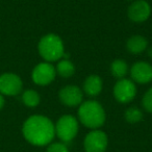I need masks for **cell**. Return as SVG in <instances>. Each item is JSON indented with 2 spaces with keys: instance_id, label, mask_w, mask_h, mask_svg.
<instances>
[{
  "instance_id": "cell-15",
  "label": "cell",
  "mask_w": 152,
  "mask_h": 152,
  "mask_svg": "<svg viewBox=\"0 0 152 152\" xmlns=\"http://www.w3.org/2000/svg\"><path fill=\"white\" fill-rule=\"evenodd\" d=\"M110 72L116 78H125V76L128 72V66H127L126 61H124L123 59H115L110 64Z\"/></svg>"
},
{
  "instance_id": "cell-8",
  "label": "cell",
  "mask_w": 152,
  "mask_h": 152,
  "mask_svg": "<svg viewBox=\"0 0 152 152\" xmlns=\"http://www.w3.org/2000/svg\"><path fill=\"white\" fill-rule=\"evenodd\" d=\"M151 15V7L145 0H135L129 5L127 16L134 23H142Z\"/></svg>"
},
{
  "instance_id": "cell-1",
  "label": "cell",
  "mask_w": 152,
  "mask_h": 152,
  "mask_svg": "<svg viewBox=\"0 0 152 152\" xmlns=\"http://www.w3.org/2000/svg\"><path fill=\"white\" fill-rule=\"evenodd\" d=\"M23 135L30 144L45 146L52 142L55 135L54 124L50 119L41 115L28 118L23 125Z\"/></svg>"
},
{
  "instance_id": "cell-6",
  "label": "cell",
  "mask_w": 152,
  "mask_h": 152,
  "mask_svg": "<svg viewBox=\"0 0 152 152\" xmlns=\"http://www.w3.org/2000/svg\"><path fill=\"white\" fill-rule=\"evenodd\" d=\"M137 95V87L131 79H119L114 87V97L120 103H128L132 101Z\"/></svg>"
},
{
  "instance_id": "cell-13",
  "label": "cell",
  "mask_w": 152,
  "mask_h": 152,
  "mask_svg": "<svg viewBox=\"0 0 152 152\" xmlns=\"http://www.w3.org/2000/svg\"><path fill=\"white\" fill-rule=\"evenodd\" d=\"M148 47V41L142 36H132L127 40L126 48L132 54H140Z\"/></svg>"
},
{
  "instance_id": "cell-9",
  "label": "cell",
  "mask_w": 152,
  "mask_h": 152,
  "mask_svg": "<svg viewBox=\"0 0 152 152\" xmlns=\"http://www.w3.org/2000/svg\"><path fill=\"white\" fill-rule=\"evenodd\" d=\"M22 80L14 73H4L0 76V92L4 95L15 96L22 91Z\"/></svg>"
},
{
  "instance_id": "cell-21",
  "label": "cell",
  "mask_w": 152,
  "mask_h": 152,
  "mask_svg": "<svg viewBox=\"0 0 152 152\" xmlns=\"http://www.w3.org/2000/svg\"><path fill=\"white\" fill-rule=\"evenodd\" d=\"M148 54H149V56H150V57H151V58H152V47H151V48L149 49V51H148Z\"/></svg>"
},
{
  "instance_id": "cell-3",
  "label": "cell",
  "mask_w": 152,
  "mask_h": 152,
  "mask_svg": "<svg viewBox=\"0 0 152 152\" xmlns=\"http://www.w3.org/2000/svg\"><path fill=\"white\" fill-rule=\"evenodd\" d=\"M39 53L47 61H56L65 55L63 40L54 34H48L40 40L38 45Z\"/></svg>"
},
{
  "instance_id": "cell-11",
  "label": "cell",
  "mask_w": 152,
  "mask_h": 152,
  "mask_svg": "<svg viewBox=\"0 0 152 152\" xmlns=\"http://www.w3.org/2000/svg\"><path fill=\"white\" fill-rule=\"evenodd\" d=\"M130 76L133 83L145 85L152 80V66L146 61H137L131 66Z\"/></svg>"
},
{
  "instance_id": "cell-2",
  "label": "cell",
  "mask_w": 152,
  "mask_h": 152,
  "mask_svg": "<svg viewBox=\"0 0 152 152\" xmlns=\"http://www.w3.org/2000/svg\"><path fill=\"white\" fill-rule=\"evenodd\" d=\"M105 110L103 106L95 100H88L79 105L78 119L81 124L91 129H97L105 122Z\"/></svg>"
},
{
  "instance_id": "cell-20",
  "label": "cell",
  "mask_w": 152,
  "mask_h": 152,
  "mask_svg": "<svg viewBox=\"0 0 152 152\" xmlns=\"http://www.w3.org/2000/svg\"><path fill=\"white\" fill-rule=\"evenodd\" d=\"M3 105H4V99H3L2 95L0 94V110L3 107Z\"/></svg>"
},
{
  "instance_id": "cell-18",
  "label": "cell",
  "mask_w": 152,
  "mask_h": 152,
  "mask_svg": "<svg viewBox=\"0 0 152 152\" xmlns=\"http://www.w3.org/2000/svg\"><path fill=\"white\" fill-rule=\"evenodd\" d=\"M142 105L148 113L152 114V88H150L143 96L142 99Z\"/></svg>"
},
{
  "instance_id": "cell-14",
  "label": "cell",
  "mask_w": 152,
  "mask_h": 152,
  "mask_svg": "<svg viewBox=\"0 0 152 152\" xmlns=\"http://www.w3.org/2000/svg\"><path fill=\"white\" fill-rule=\"evenodd\" d=\"M55 71H56V74H58L64 78H69L75 73V66L68 58H63L58 61L56 68H55Z\"/></svg>"
},
{
  "instance_id": "cell-17",
  "label": "cell",
  "mask_w": 152,
  "mask_h": 152,
  "mask_svg": "<svg viewBox=\"0 0 152 152\" xmlns=\"http://www.w3.org/2000/svg\"><path fill=\"white\" fill-rule=\"evenodd\" d=\"M124 117L126 122L130 123V124H135V123H139L142 121V119H143V113L137 107L131 106V107L127 108L125 110Z\"/></svg>"
},
{
  "instance_id": "cell-7",
  "label": "cell",
  "mask_w": 152,
  "mask_h": 152,
  "mask_svg": "<svg viewBox=\"0 0 152 152\" xmlns=\"http://www.w3.org/2000/svg\"><path fill=\"white\" fill-rule=\"evenodd\" d=\"M56 76L55 68L50 63H40L32 71V80L38 86H48L54 80Z\"/></svg>"
},
{
  "instance_id": "cell-12",
  "label": "cell",
  "mask_w": 152,
  "mask_h": 152,
  "mask_svg": "<svg viewBox=\"0 0 152 152\" xmlns=\"http://www.w3.org/2000/svg\"><path fill=\"white\" fill-rule=\"evenodd\" d=\"M102 87H103V83L101 77L93 74L86 78L83 83V92L90 97H96L101 93Z\"/></svg>"
},
{
  "instance_id": "cell-22",
  "label": "cell",
  "mask_w": 152,
  "mask_h": 152,
  "mask_svg": "<svg viewBox=\"0 0 152 152\" xmlns=\"http://www.w3.org/2000/svg\"><path fill=\"white\" fill-rule=\"evenodd\" d=\"M127 1H132L133 2V1H135V0H127Z\"/></svg>"
},
{
  "instance_id": "cell-19",
  "label": "cell",
  "mask_w": 152,
  "mask_h": 152,
  "mask_svg": "<svg viewBox=\"0 0 152 152\" xmlns=\"http://www.w3.org/2000/svg\"><path fill=\"white\" fill-rule=\"evenodd\" d=\"M47 152H70L64 143H53L47 148Z\"/></svg>"
},
{
  "instance_id": "cell-10",
  "label": "cell",
  "mask_w": 152,
  "mask_h": 152,
  "mask_svg": "<svg viewBox=\"0 0 152 152\" xmlns=\"http://www.w3.org/2000/svg\"><path fill=\"white\" fill-rule=\"evenodd\" d=\"M58 98L63 104L73 107V106H78L83 103V93L76 86H67L59 90Z\"/></svg>"
},
{
  "instance_id": "cell-5",
  "label": "cell",
  "mask_w": 152,
  "mask_h": 152,
  "mask_svg": "<svg viewBox=\"0 0 152 152\" xmlns=\"http://www.w3.org/2000/svg\"><path fill=\"white\" fill-rule=\"evenodd\" d=\"M108 139L105 132L99 129H93L85 137L83 147L86 152H105Z\"/></svg>"
},
{
  "instance_id": "cell-16",
  "label": "cell",
  "mask_w": 152,
  "mask_h": 152,
  "mask_svg": "<svg viewBox=\"0 0 152 152\" xmlns=\"http://www.w3.org/2000/svg\"><path fill=\"white\" fill-rule=\"evenodd\" d=\"M22 101L28 107H34L39 105L41 101L40 95L34 90H26L22 95Z\"/></svg>"
},
{
  "instance_id": "cell-4",
  "label": "cell",
  "mask_w": 152,
  "mask_h": 152,
  "mask_svg": "<svg viewBox=\"0 0 152 152\" xmlns=\"http://www.w3.org/2000/svg\"><path fill=\"white\" fill-rule=\"evenodd\" d=\"M78 121L71 115H64L54 125L55 134L64 143H69L78 132Z\"/></svg>"
}]
</instances>
